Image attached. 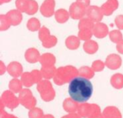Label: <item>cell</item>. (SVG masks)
<instances>
[{"label": "cell", "mask_w": 123, "mask_h": 118, "mask_svg": "<svg viewBox=\"0 0 123 118\" xmlns=\"http://www.w3.org/2000/svg\"><path fill=\"white\" fill-rule=\"evenodd\" d=\"M68 93L74 101L86 102L92 95L93 85L86 78L76 77L73 79L69 84Z\"/></svg>", "instance_id": "6da1fadb"}]
</instances>
